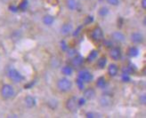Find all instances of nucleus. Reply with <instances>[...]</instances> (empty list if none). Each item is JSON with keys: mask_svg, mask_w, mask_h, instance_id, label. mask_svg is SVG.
I'll return each instance as SVG.
<instances>
[{"mask_svg": "<svg viewBox=\"0 0 146 118\" xmlns=\"http://www.w3.org/2000/svg\"><path fill=\"white\" fill-rule=\"evenodd\" d=\"M96 86L100 89H104L106 86V79L104 76H100L96 81Z\"/></svg>", "mask_w": 146, "mask_h": 118, "instance_id": "21", "label": "nucleus"}, {"mask_svg": "<svg viewBox=\"0 0 146 118\" xmlns=\"http://www.w3.org/2000/svg\"><path fill=\"white\" fill-rule=\"evenodd\" d=\"M33 84H34V83L32 82V83L29 84H26V85H25L24 87H25V89H30V88H31V86H32Z\"/></svg>", "mask_w": 146, "mask_h": 118, "instance_id": "37", "label": "nucleus"}, {"mask_svg": "<svg viewBox=\"0 0 146 118\" xmlns=\"http://www.w3.org/2000/svg\"><path fill=\"white\" fill-rule=\"evenodd\" d=\"M108 13H109V8H107L106 6L101 7V8L99 9V11H98V14H99L101 17H105V16H107Z\"/></svg>", "mask_w": 146, "mask_h": 118, "instance_id": "23", "label": "nucleus"}, {"mask_svg": "<svg viewBox=\"0 0 146 118\" xmlns=\"http://www.w3.org/2000/svg\"><path fill=\"white\" fill-rule=\"evenodd\" d=\"M139 102H140V104H142L143 106L146 104V95L145 94L140 95V97H139Z\"/></svg>", "mask_w": 146, "mask_h": 118, "instance_id": "28", "label": "nucleus"}, {"mask_svg": "<svg viewBox=\"0 0 146 118\" xmlns=\"http://www.w3.org/2000/svg\"><path fill=\"white\" fill-rule=\"evenodd\" d=\"M7 76H8V77L13 81V83H21V81H23L24 77L23 76L21 75V74L15 69L13 68H11L8 69V71H7Z\"/></svg>", "mask_w": 146, "mask_h": 118, "instance_id": "3", "label": "nucleus"}, {"mask_svg": "<svg viewBox=\"0 0 146 118\" xmlns=\"http://www.w3.org/2000/svg\"><path fill=\"white\" fill-rule=\"evenodd\" d=\"M24 104L26 106L27 108H33L36 104V99L31 95H27L26 97L24 98Z\"/></svg>", "mask_w": 146, "mask_h": 118, "instance_id": "11", "label": "nucleus"}, {"mask_svg": "<svg viewBox=\"0 0 146 118\" xmlns=\"http://www.w3.org/2000/svg\"><path fill=\"white\" fill-rule=\"evenodd\" d=\"M106 2L113 6H117L119 5V0H106Z\"/></svg>", "mask_w": 146, "mask_h": 118, "instance_id": "27", "label": "nucleus"}, {"mask_svg": "<svg viewBox=\"0 0 146 118\" xmlns=\"http://www.w3.org/2000/svg\"><path fill=\"white\" fill-rule=\"evenodd\" d=\"M78 107V98L75 97V96H72V97L69 98L66 101V108L69 110L70 112L75 113L77 112Z\"/></svg>", "mask_w": 146, "mask_h": 118, "instance_id": "4", "label": "nucleus"}, {"mask_svg": "<svg viewBox=\"0 0 146 118\" xmlns=\"http://www.w3.org/2000/svg\"><path fill=\"white\" fill-rule=\"evenodd\" d=\"M0 93H1L2 98L5 100H9L11 98H13L14 96V89L13 87L9 84H5L1 87V90H0Z\"/></svg>", "mask_w": 146, "mask_h": 118, "instance_id": "2", "label": "nucleus"}, {"mask_svg": "<svg viewBox=\"0 0 146 118\" xmlns=\"http://www.w3.org/2000/svg\"><path fill=\"white\" fill-rule=\"evenodd\" d=\"M9 9L12 11V12H13V13H16L19 9H18V6H14V5H11L10 7H9Z\"/></svg>", "mask_w": 146, "mask_h": 118, "instance_id": "35", "label": "nucleus"}, {"mask_svg": "<svg viewBox=\"0 0 146 118\" xmlns=\"http://www.w3.org/2000/svg\"><path fill=\"white\" fill-rule=\"evenodd\" d=\"M83 28V26L81 25V26H79L76 30H75V32H73V36H78V35H79V33H80V30H81V28Z\"/></svg>", "mask_w": 146, "mask_h": 118, "instance_id": "33", "label": "nucleus"}, {"mask_svg": "<svg viewBox=\"0 0 146 118\" xmlns=\"http://www.w3.org/2000/svg\"><path fill=\"white\" fill-rule=\"evenodd\" d=\"M141 6L143 10L146 9V0H142L141 1Z\"/></svg>", "mask_w": 146, "mask_h": 118, "instance_id": "36", "label": "nucleus"}, {"mask_svg": "<svg viewBox=\"0 0 146 118\" xmlns=\"http://www.w3.org/2000/svg\"><path fill=\"white\" fill-rule=\"evenodd\" d=\"M86 100L84 97L78 99V107H82V106H84V105L86 104Z\"/></svg>", "mask_w": 146, "mask_h": 118, "instance_id": "29", "label": "nucleus"}, {"mask_svg": "<svg viewBox=\"0 0 146 118\" xmlns=\"http://www.w3.org/2000/svg\"><path fill=\"white\" fill-rule=\"evenodd\" d=\"M66 6L70 11H75L78 7V2L77 0H66Z\"/></svg>", "mask_w": 146, "mask_h": 118, "instance_id": "16", "label": "nucleus"}, {"mask_svg": "<svg viewBox=\"0 0 146 118\" xmlns=\"http://www.w3.org/2000/svg\"><path fill=\"white\" fill-rule=\"evenodd\" d=\"M111 39L116 43H123L126 40V36L120 31H114L111 34Z\"/></svg>", "mask_w": 146, "mask_h": 118, "instance_id": "10", "label": "nucleus"}, {"mask_svg": "<svg viewBox=\"0 0 146 118\" xmlns=\"http://www.w3.org/2000/svg\"><path fill=\"white\" fill-rule=\"evenodd\" d=\"M97 56H98V51L96 50H93V51H91V53L88 54V56H87L86 60H87V61H89V62L94 61V60H96Z\"/></svg>", "mask_w": 146, "mask_h": 118, "instance_id": "22", "label": "nucleus"}, {"mask_svg": "<svg viewBox=\"0 0 146 118\" xmlns=\"http://www.w3.org/2000/svg\"><path fill=\"white\" fill-rule=\"evenodd\" d=\"M72 30H73V26L70 22H65L61 27V33L63 36H68V35H70L72 32Z\"/></svg>", "mask_w": 146, "mask_h": 118, "instance_id": "13", "label": "nucleus"}, {"mask_svg": "<svg viewBox=\"0 0 146 118\" xmlns=\"http://www.w3.org/2000/svg\"><path fill=\"white\" fill-rule=\"evenodd\" d=\"M78 78L82 80L84 83H90L94 79V76L92 75V73L89 72L88 70H82L78 73Z\"/></svg>", "mask_w": 146, "mask_h": 118, "instance_id": "5", "label": "nucleus"}, {"mask_svg": "<svg viewBox=\"0 0 146 118\" xmlns=\"http://www.w3.org/2000/svg\"><path fill=\"white\" fill-rule=\"evenodd\" d=\"M119 73V67L116 64H110L108 67V74L110 76L115 77Z\"/></svg>", "mask_w": 146, "mask_h": 118, "instance_id": "15", "label": "nucleus"}, {"mask_svg": "<svg viewBox=\"0 0 146 118\" xmlns=\"http://www.w3.org/2000/svg\"><path fill=\"white\" fill-rule=\"evenodd\" d=\"M94 21V17L93 16H87L85 20V24L87 25V24H90Z\"/></svg>", "mask_w": 146, "mask_h": 118, "instance_id": "31", "label": "nucleus"}, {"mask_svg": "<svg viewBox=\"0 0 146 118\" xmlns=\"http://www.w3.org/2000/svg\"><path fill=\"white\" fill-rule=\"evenodd\" d=\"M28 5H29V2H28V0H23L19 6H18V9L21 10V11H25L27 9V7H28Z\"/></svg>", "mask_w": 146, "mask_h": 118, "instance_id": "24", "label": "nucleus"}, {"mask_svg": "<svg viewBox=\"0 0 146 118\" xmlns=\"http://www.w3.org/2000/svg\"><path fill=\"white\" fill-rule=\"evenodd\" d=\"M110 57L113 61H119L122 57L121 49L119 47H111L110 51Z\"/></svg>", "mask_w": 146, "mask_h": 118, "instance_id": "8", "label": "nucleus"}, {"mask_svg": "<svg viewBox=\"0 0 146 118\" xmlns=\"http://www.w3.org/2000/svg\"><path fill=\"white\" fill-rule=\"evenodd\" d=\"M84 62V58L81 55H75L74 57H72L71 60V65L75 68H79Z\"/></svg>", "mask_w": 146, "mask_h": 118, "instance_id": "14", "label": "nucleus"}, {"mask_svg": "<svg viewBox=\"0 0 146 118\" xmlns=\"http://www.w3.org/2000/svg\"><path fill=\"white\" fill-rule=\"evenodd\" d=\"M145 22H146V19L144 18V19H143V26H145V25H146V24H145Z\"/></svg>", "mask_w": 146, "mask_h": 118, "instance_id": "39", "label": "nucleus"}, {"mask_svg": "<svg viewBox=\"0 0 146 118\" xmlns=\"http://www.w3.org/2000/svg\"><path fill=\"white\" fill-rule=\"evenodd\" d=\"M106 65H107V58L103 56V57H101L98 59V61H97V66H98V68L100 69H104L105 67H106Z\"/></svg>", "mask_w": 146, "mask_h": 118, "instance_id": "19", "label": "nucleus"}, {"mask_svg": "<svg viewBox=\"0 0 146 118\" xmlns=\"http://www.w3.org/2000/svg\"><path fill=\"white\" fill-rule=\"evenodd\" d=\"M62 73L63 74L64 76H71V75H72L73 69H72V68L70 67V66L66 65V66H63V67L62 68Z\"/></svg>", "mask_w": 146, "mask_h": 118, "instance_id": "20", "label": "nucleus"}, {"mask_svg": "<svg viewBox=\"0 0 146 118\" xmlns=\"http://www.w3.org/2000/svg\"><path fill=\"white\" fill-rule=\"evenodd\" d=\"M92 38L96 42H101L104 40V31L100 27H96L93 29L92 31Z\"/></svg>", "mask_w": 146, "mask_h": 118, "instance_id": "6", "label": "nucleus"}, {"mask_svg": "<svg viewBox=\"0 0 146 118\" xmlns=\"http://www.w3.org/2000/svg\"><path fill=\"white\" fill-rule=\"evenodd\" d=\"M121 80L123 81L124 83H127L130 81V77H129V75L127 74H123L122 76H121Z\"/></svg>", "mask_w": 146, "mask_h": 118, "instance_id": "30", "label": "nucleus"}, {"mask_svg": "<svg viewBox=\"0 0 146 118\" xmlns=\"http://www.w3.org/2000/svg\"><path fill=\"white\" fill-rule=\"evenodd\" d=\"M56 85L61 92H68L72 88V82L67 77H62L57 81Z\"/></svg>", "mask_w": 146, "mask_h": 118, "instance_id": "1", "label": "nucleus"}, {"mask_svg": "<svg viewBox=\"0 0 146 118\" xmlns=\"http://www.w3.org/2000/svg\"><path fill=\"white\" fill-rule=\"evenodd\" d=\"M67 54L70 57H74L77 54V51L73 48H68L67 49Z\"/></svg>", "mask_w": 146, "mask_h": 118, "instance_id": "26", "label": "nucleus"}, {"mask_svg": "<svg viewBox=\"0 0 146 118\" xmlns=\"http://www.w3.org/2000/svg\"><path fill=\"white\" fill-rule=\"evenodd\" d=\"M86 116L87 118H94V117H96V115L94 113H93V112H88V113L86 114Z\"/></svg>", "mask_w": 146, "mask_h": 118, "instance_id": "34", "label": "nucleus"}, {"mask_svg": "<svg viewBox=\"0 0 146 118\" xmlns=\"http://www.w3.org/2000/svg\"><path fill=\"white\" fill-rule=\"evenodd\" d=\"M61 48H62V51H67V49H68V45L66 44V42H65L64 40H62V41H61Z\"/></svg>", "mask_w": 146, "mask_h": 118, "instance_id": "32", "label": "nucleus"}, {"mask_svg": "<svg viewBox=\"0 0 146 118\" xmlns=\"http://www.w3.org/2000/svg\"><path fill=\"white\" fill-rule=\"evenodd\" d=\"M54 16L51 15V14H46L45 16L43 17V23L46 26H51L54 22Z\"/></svg>", "mask_w": 146, "mask_h": 118, "instance_id": "17", "label": "nucleus"}, {"mask_svg": "<svg viewBox=\"0 0 146 118\" xmlns=\"http://www.w3.org/2000/svg\"><path fill=\"white\" fill-rule=\"evenodd\" d=\"M106 45H106L107 47H111V48L112 47V43H111V42H110V41H109V42H106Z\"/></svg>", "mask_w": 146, "mask_h": 118, "instance_id": "38", "label": "nucleus"}, {"mask_svg": "<svg viewBox=\"0 0 146 118\" xmlns=\"http://www.w3.org/2000/svg\"><path fill=\"white\" fill-rule=\"evenodd\" d=\"M138 54H139V49H138L136 46H131L128 50H127V55L130 58H135L136 57Z\"/></svg>", "mask_w": 146, "mask_h": 118, "instance_id": "18", "label": "nucleus"}, {"mask_svg": "<svg viewBox=\"0 0 146 118\" xmlns=\"http://www.w3.org/2000/svg\"><path fill=\"white\" fill-rule=\"evenodd\" d=\"M83 97L86 100H93L94 97H96V91H94V88H92V87L86 88V89L84 90Z\"/></svg>", "mask_w": 146, "mask_h": 118, "instance_id": "12", "label": "nucleus"}, {"mask_svg": "<svg viewBox=\"0 0 146 118\" xmlns=\"http://www.w3.org/2000/svg\"><path fill=\"white\" fill-rule=\"evenodd\" d=\"M76 84H77V86H78V88L80 91H83L85 89V83L83 82L82 80H80L79 78H77Z\"/></svg>", "mask_w": 146, "mask_h": 118, "instance_id": "25", "label": "nucleus"}, {"mask_svg": "<svg viewBox=\"0 0 146 118\" xmlns=\"http://www.w3.org/2000/svg\"><path fill=\"white\" fill-rule=\"evenodd\" d=\"M99 104L103 107H108L112 104V98L111 96H110L108 94H104L103 96H101V98L99 99Z\"/></svg>", "mask_w": 146, "mask_h": 118, "instance_id": "7", "label": "nucleus"}, {"mask_svg": "<svg viewBox=\"0 0 146 118\" xmlns=\"http://www.w3.org/2000/svg\"><path fill=\"white\" fill-rule=\"evenodd\" d=\"M130 39H131V41H132L134 44H136V45H138V44H142L143 43V36L142 33L138 32V31H135V32H133L132 34H131Z\"/></svg>", "mask_w": 146, "mask_h": 118, "instance_id": "9", "label": "nucleus"}]
</instances>
